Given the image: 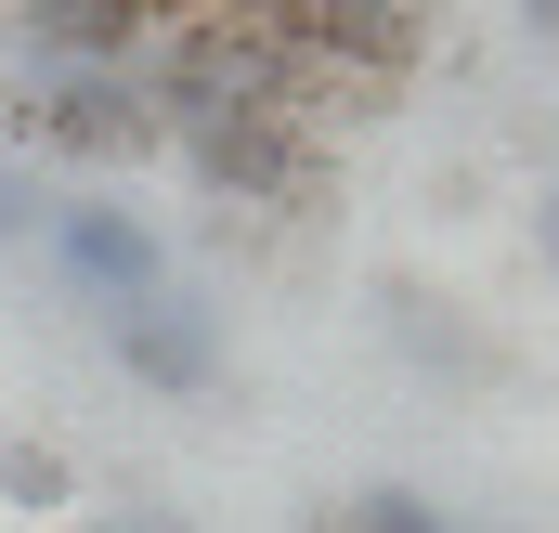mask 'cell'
<instances>
[{
    "label": "cell",
    "mask_w": 559,
    "mask_h": 533,
    "mask_svg": "<svg viewBox=\"0 0 559 533\" xmlns=\"http://www.w3.org/2000/svg\"><path fill=\"white\" fill-rule=\"evenodd\" d=\"M118 533H182V521H169V508H131V521H118Z\"/></svg>",
    "instance_id": "obj_11"
},
{
    "label": "cell",
    "mask_w": 559,
    "mask_h": 533,
    "mask_svg": "<svg viewBox=\"0 0 559 533\" xmlns=\"http://www.w3.org/2000/svg\"><path fill=\"white\" fill-rule=\"evenodd\" d=\"M378 312H391V339H404L417 365H442V378H495V352H481V339H468L429 286H404V273H391V286H378Z\"/></svg>",
    "instance_id": "obj_7"
},
{
    "label": "cell",
    "mask_w": 559,
    "mask_h": 533,
    "mask_svg": "<svg viewBox=\"0 0 559 533\" xmlns=\"http://www.w3.org/2000/svg\"><path fill=\"white\" fill-rule=\"evenodd\" d=\"M521 13H534V26H547V39H559V0H521Z\"/></svg>",
    "instance_id": "obj_12"
},
{
    "label": "cell",
    "mask_w": 559,
    "mask_h": 533,
    "mask_svg": "<svg viewBox=\"0 0 559 533\" xmlns=\"http://www.w3.org/2000/svg\"><path fill=\"white\" fill-rule=\"evenodd\" d=\"M156 13L169 0H26V52H52V66H143Z\"/></svg>",
    "instance_id": "obj_6"
},
{
    "label": "cell",
    "mask_w": 559,
    "mask_h": 533,
    "mask_svg": "<svg viewBox=\"0 0 559 533\" xmlns=\"http://www.w3.org/2000/svg\"><path fill=\"white\" fill-rule=\"evenodd\" d=\"M169 143H182V169H195L209 196H235V209H299V196H312V131H299L286 105L169 118Z\"/></svg>",
    "instance_id": "obj_2"
},
{
    "label": "cell",
    "mask_w": 559,
    "mask_h": 533,
    "mask_svg": "<svg viewBox=\"0 0 559 533\" xmlns=\"http://www.w3.org/2000/svg\"><path fill=\"white\" fill-rule=\"evenodd\" d=\"M79 495V469L52 455V442H0V508H26V521H52Z\"/></svg>",
    "instance_id": "obj_8"
},
{
    "label": "cell",
    "mask_w": 559,
    "mask_h": 533,
    "mask_svg": "<svg viewBox=\"0 0 559 533\" xmlns=\"http://www.w3.org/2000/svg\"><path fill=\"white\" fill-rule=\"evenodd\" d=\"M39 248H52V273H66L79 299H105V312L143 299V286H169V248L143 235L131 209H52V235H39Z\"/></svg>",
    "instance_id": "obj_5"
},
{
    "label": "cell",
    "mask_w": 559,
    "mask_h": 533,
    "mask_svg": "<svg viewBox=\"0 0 559 533\" xmlns=\"http://www.w3.org/2000/svg\"><path fill=\"white\" fill-rule=\"evenodd\" d=\"M105 352L131 365L143 391H209L222 378V325H209V299H182V286H143L105 312Z\"/></svg>",
    "instance_id": "obj_4"
},
{
    "label": "cell",
    "mask_w": 559,
    "mask_h": 533,
    "mask_svg": "<svg viewBox=\"0 0 559 533\" xmlns=\"http://www.w3.org/2000/svg\"><path fill=\"white\" fill-rule=\"evenodd\" d=\"M325 533H338V521H325Z\"/></svg>",
    "instance_id": "obj_13"
},
{
    "label": "cell",
    "mask_w": 559,
    "mask_h": 533,
    "mask_svg": "<svg viewBox=\"0 0 559 533\" xmlns=\"http://www.w3.org/2000/svg\"><path fill=\"white\" fill-rule=\"evenodd\" d=\"M338 533H455V521H442L429 495H404V482H378V495H352V521H338Z\"/></svg>",
    "instance_id": "obj_9"
},
{
    "label": "cell",
    "mask_w": 559,
    "mask_h": 533,
    "mask_svg": "<svg viewBox=\"0 0 559 533\" xmlns=\"http://www.w3.org/2000/svg\"><path fill=\"white\" fill-rule=\"evenodd\" d=\"M0 131L39 143V156H79V169H143L169 143V118H156L143 66H52V79L0 92Z\"/></svg>",
    "instance_id": "obj_1"
},
{
    "label": "cell",
    "mask_w": 559,
    "mask_h": 533,
    "mask_svg": "<svg viewBox=\"0 0 559 533\" xmlns=\"http://www.w3.org/2000/svg\"><path fill=\"white\" fill-rule=\"evenodd\" d=\"M39 235H52V196L26 156H0V248H39Z\"/></svg>",
    "instance_id": "obj_10"
},
{
    "label": "cell",
    "mask_w": 559,
    "mask_h": 533,
    "mask_svg": "<svg viewBox=\"0 0 559 533\" xmlns=\"http://www.w3.org/2000/svg\"><path fill=\"white\" fill-rule=\"evenodd\" d=\"M261 26L299 52V79H312V66H338V79H404L429 52L417 0H261Z\"/></svg>",
    "instance_id": "obj_3"
}]
</instances>
